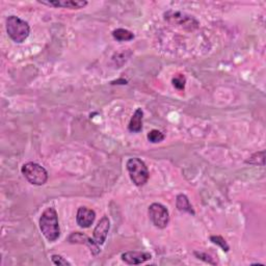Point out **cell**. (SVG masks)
Listing matches in <instances>:
<instances>
[{"label":"cell","instance_id":"cell-1","mask_svg":"<svg viewBox=\"0 0 266 266\" xmlns=\"http://www.w3.org/2000/svg\"><path fill=\"white\" fill-rule=\"evenodd\" d=\"M40 229L44 237L49 243L56 241L61 236L60 224H58V216L54 207H48L41 215L40 219Z\"/></svg>","mask_w":266,"mask_h":266},{"label":"cell","instance_id":"cell-2","mask_svg":"<svg viewBox=\"0 0 266 266\" xmlns=\"http://www.w3.org/2000/svg\"><path fill=\"white\" fill-rule=\"evenodd\" d=\"M7 32L9 37L18 44L23 43L31 34L28 23L17 16H10L7 19Z\"/></svg>","mask_w":266,"mask_h":266},{"label":"cell","instance_id":"cell-3","mask_svg":"<svg viewBox=\"0 0 266 266\" xmlns=\"http://www.w3.org/2000/svg\"><path fill=\"white\" fill-rule=\"evenodd\" d=\"M126 166L131 181L136 186H143L149 180V170H148L146 163L141 159L130 158L127 161Z\"/></svg>","mask_w":266,"mask_h":266},{"label":"cell","instance_id":"cell-4","mask_svg":"<svg viewBox=\"0 0 266 266\" xmlns=\"http://www.w3.org/2000/svg\"><path fill=\"white\" fill-rule=\"evenodd\" d=\"M21 172L24 178L33 185H44L48 180V173L44 166L36 162H27L23 164Z\"/></svg>","mask_w":266,"mask_h":266},{"label":"cell","instance_id":"cell-5","mask_svg":"<svg viewBox=\"0 0 266 266\" xmlns=\"http://www.w3.org/2000/svg\"><path fill=\"white\" fill-rule=\"evenodd\" d=\"M149 216L153 225L158 229H164L170 222V214L165 207L160 203H153L149 207Z\"/></svg>","mask_w":266,"mask_h":266},{"label":"cell","instance_id":"cell-6","mask_svg":"<svg viewBox=\"0 0 266 266\" xmlns=\"http://www.w3.org/2000/svg\"><path fill=\"white\" fill-rule=\"evenodd\" d=\"M164 18L170 23L180 25L185 29H188V31H195V29L199 27V22L192 16L186 15L181 12H167L164 14Z\"/></svg>","mask_w":266,"mask_h":266},{"label":"cell","instance_id":"cell-7","mask_svg":"<svg viewBox=\"0 0 266 266\" xmlns=\"http://www.w3.org/2000/svg\"><path fill=\"white\" fill-rule=\"evenodd\" d=\"M110 229V222L107 216H103L93 232V239L98 246L104 245Z\"/></svg>","mask_w":266,"mask_h":266},{"label":"cell","instance_id":"cell-8","mask_svg":"<svg viewBox=\"0 0 266 266\" xmlns=\"http://www.w3.org/2000/svg\"><path fill=\"white\" fill-rule=\"evenodd\" d=\"M96 219V213L93 209L87 208V207H79L78 210H77V214H76V222L77 225L80 228L86 229V228H90Z\"/></svg>","mask_w":266,"mask_h":266},{"label":"cell","instance_id":"cell-9","mask_svg":"<svg viewBox=\"0 0 266 266\" xmlns=\"http://www.w3.org/2000/svg\"><path fill=\"white\" fill-rule=\"evenodd\" d=\"M39 4L52 8H62L71 10H79L87 6V2H82V0H53V2H39Z\"/></svg>","mask_w":266,"mask_h":266},{"label":"cell","instance_id":"cell-10","mask_svg":"<svg viewBox=\"0 0 266 266\" xmlns=\"http://www.w3.org/2000/svg\"><path fill=\"white\" fill-rule=\"evenodd\" d=\"M122 260L129 265H137L144 263L148 260H151L152 255L148 252H139V251H131L122 254Z\"/></svg>","mask_w":266,"mask_h":266},{"label":"cell","instance_id":"cell-11","mask_svg":"<svg viewBox=\"0 0 266 266\" xmlns=\"http://www.w3.org/2000/svg\"><path fill=\"white\" fill-rule=\"evenodd\" d=\"M68 240L71 243V244H81V245H86L90 247L91 249V252L94 254V255H97L99 254L100 252V249L95 241L94 239H91L88 236H86L85 234H82V233H79V232H74L72 233L70 236Z\"/></svg>","mask_w":266,"mask_h":266},{"label":"cell","instance_id":"cell-12","mask_svg":"<svg viewBox=\"0 0 266 266\" xmlns=\"http://www.w3.org/2000/svg\"><path fill=\"white\" fill-rule=\"evenodd\" d=\"M142 117H143V111L141 108H137L129 122L128 130L133 133H138L142 130Z\"/></svg>","mask_w":266,"mask_h":266},{"label":"cell","instance_id":"cell-13","mask_svg":"<svg viewBox=\"0 0 266 266\" xmlns=\"http://www.w3.org/2000/svg\"><path fill=\"white\" fill-rule=\"evenodd\" d=\"M176 206L180 212L183 213H189L191 215H195L196 212L192 208V206L188 200V198L185 195H178L176 199Z\"/></svg>","mask_w":266,"mask_h":266},{"label":"cell","instance_id":"cell-14","mask_svg":"<svg viewBox=\"0 0 266 266\" xmlns=\"http://www.w3.org/2000/svg\"><path fill=\"white\" fill-rule=\"evenodd\" d=\"M112 37L119 42H128L134 39V35L124 28H117L112 32Z\"/></svg>","mask_w":266,"mask_h":266},{"label":"cell","instance_id":"cell-15","mask_svg":"<svg viewBox=\"0 0 266 266\" xmlns=\"http://www.w3.org/2000/svg\"><path fill=\"white\" fill-rule=\"evenodd\" d=\"M265 152L264 151H260L257 152L255 154H253L251 157H249V159L246 160V163H250V164H254V165H262L264 166V156Z\"/></svg>","mask_w":266,"mask_h":266},{"label":"cell","instance_id":"cell-16","mask_svg":"<svg viewBox=\"0 0 266 266\" xmlns=\"http://www.w3.org/2000/svg\"><path fill=\"white\" fill-rule=\"evenodd\" d=\"M148 137V140H149L150 142L152 143H158V142H161L163 139H164V134L162 132H160L159 130H151L149 133H148L147 135Z\"/></svg>","mask_w":266,"mask_h":266},{"label":"cell","instance_id":"cell-17","mask_svg":"<svg viewBox=\"0 0 266 266\" xmlns=\"http://www.w3.org/2000/svg\"><path fill=\"white\" fill-rule=\"evenodd\" d=\"M210 240H211L212 244L219 246L224 252H226V253L229 252L230 247H229V245L227 244V241L222 237V236H211Z\"/></svg>","mask_w":266,"mask_h":266},{"label":"cell","instance_id":"cell-18","mask_svg":"<svg viewBox=\"0 0 266 266\" xmlns=\"http://www.w3.org/2000/svg\"><path fill=\"white\" fill-rule=\"evenodd\" d=\"M173 85L177 88V90L179 91H183L185 88V83H186V79L183 75H179V76H176L173 78L172 80Z\"/></svg>","mask_w":266,"mask_h":266},{"label":"cell","instance_id":"cell-19","mask_svg":"<svg viewBox=\"0 0 266 266\" xmlns=\"http://www.w3.org/2000/svg\"><path fill=\"white\" fill-rule=\"evenodd\" d=\"M51 260H52V262H53V264H55V265H58V266H71L72 264L68 261V260H66L65 258H63L62 256H60V255H53L52 257H51Z\"/></svg>","mask_w":266,"mask_h":266},{"label":"cell","instance_id":"cell-20","mask_svg":"<svg viewBox=\"0 0 266 266\" xmlns=\"http://www.w3.org/2000/svg\"><path fill=\"white\" fill-rule=\"evenodd\" d=\"M195 256H196L198 259H201V260H203V261H205V262H207V263H209V264H213V265L216 264V262L213 261V258H212L211 256H209L208 254H206V253L195 252Z\"/></svg>","mask_w":266,"mask_h":266}]
</instances>
